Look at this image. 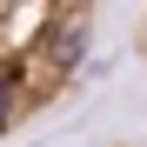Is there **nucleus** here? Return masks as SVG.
<instances>
[{
  "label": "nucleus",
  "instance_id": "f257e3e1",
  "mask_svg": "<svg viewBox=\"0 0 147 147\" xmlns=\"http://www.w3.org/2000/svg\"><path fill=\"white\" fill-rule=\"evenodd\" d=\"M100 0H0V114L7 127L40 120L80 80Z\"/></svg>",
  "mask_w": 147,
  "mask_h": 147
},
{
  "label": "nucleus",
  "instance_id": "f03ea898",
  "mask_svg": "<svg viewBox=\"0 0 147 147\" xmlns=\"http://www.w3.org/2000/svg\"><path fill=\"white\" fill-rule=\"evenodd\" d=\"M140 54H147V20H140Z\"/></svg>",
  "mask_w": 147,
  "mask_h": 147
}]
</instances>
